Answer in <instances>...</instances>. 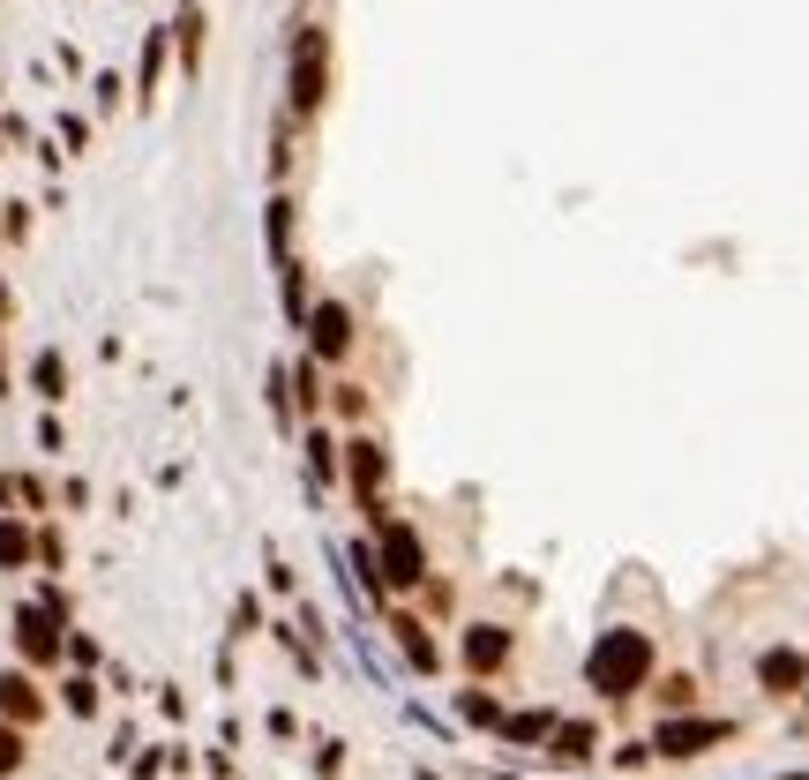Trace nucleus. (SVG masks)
I'll return each instance as SVG.
<instances>
[{"label": "nucleus", "mask_w": 809, "mask_h": 780, "mask_svg": "<svg viewBox=\"0 0 809 780\" xmlns=\"http://www.w3.org/2000/svg\"><path fill=\"white\" fill-rule=\"evenodd\" d=\"M652 683V631L638 623H607L585 653V691H599L607 705H622V698H638Z\"/></svg>", "instance_id": "1"}, {"label": "nucleus", "mask_w": 809, "mask_h": 780, "mask_svg": "<svg viewBox=\"0 0 809 780\" xmlns=\"http://www.w3.org/2000/svg\"><path fill=\"white\" fill-rule=\"evenodd\" d=\"M720 743H734V721L689 705V713H660V728H652V758L689 766V758H705V750H720Z\"/></svg>", "instance_id": "2"}, {"label": "nucleus", "mask_w": 809, "mask_h": 780, "mask_svg": "<svg viewBox=\"0 0 809 780\" xmlns=\"http://www.w3.org/2000/svg\"><path fill=\"white\" fill-rule=\"evenodd\" d=\"M323 90H330V38L315 23H300V38H293V113L300 121L323 105Z\"/></svg>", "instance_id": "3"}, {"label": "nucleus", "mask_w": 809, "mask_h": 780, "mask_svg": "<svg viewBox=\"0 0 809 780\" xmlns=\"http://www.w3.org/2000/svg\"><path fill=\"white\" fill-rule=\"evenodd\" d=\"M517 653V631L510 623H472V631H458V668H465L472 683H487V676H503Z\"/></svg>", "instance_id": "4"}, {"label": "nucleus", "mask_w": 809, "mask_h": 780, "mask_svg": "<svg viewBox=\"0 0 809 780\" xmlns=\"http://www.w3.org/2000/svg\"><path fill=\"white\" fill-rule=\"evenodd\" d=\"M345 480H352V495H360V511H368V519H390V511H383L390 450L375 443V435H352V443H345Z\"/></svg>", "instance_id": "5"}, {"label": "nucleus", "mask_w": 809, "mask_h": 780, "mask_svg": "<svg viewBox=\"0 0 809 780\" xmlns=\"http://www.w3.org/2000/svg\"><path fill=\"white\" fill-rule=\"evenodd\" d=\"M383 525V578H390V593H413V586H427V548H420V533L413 525H397V519H375Z\"/></svg>", "instance_id": "6"}, {"label": "nucleus", "mask_w": 809, "mask_h": 780, "mask_svg": "<svg viewBox=\"0 0 809 780\" xmlns=\"http://www.w3.org/2000/svg\"><path fill=\"white\" fill-rule=\"evenodd\" d=\"M540 758H548L554 773H585L599 758V721H554V736L540 743Z\"/></svg>", "instance_id": "7"}, {"label": "nucleus", "mask_w": 809, "mask_h": 780, "mask_svg": "<svg viewBox=\"0 0 809 780\" xmlns=\"http://www.w3.org/2000/svg\"><path fill=\"white\" fill-rule=\"evenodd\" d=\"M300 331H307V353H315V360H345V353H352V308L345 301H315Z\"/></svg>", "instance_id": "8"}, {"label": "nucleus", "mask_w": 809, "mask_h": 780, "mask_svg": "<svg viewBox=\"0 0 809 780\" xmlns=\"http://www.w3.org/2000/svg\"><path fill=\"white\" fill-rule=\"evenodd\" d=\"M809 683V653L802 646H765L757 653V691L765 698H802Z\"/></svg>", "instance_id": "9"}, {"label": "nucleus", "mask_w": 809, "mask_h": 780, "mask_svg": "<svg viewBox=\"0 0 809 780\" xmlns=\"http://www.w3.org/2000/svg\"><path fill=\"white\" fill-rule=\"evenodd\" d=\"M390 638H397V653H405V668H413V676H442V646L427 638L420 615H390Z\"/></svg>", "instance_id": "10"}, {"label": "nucleus", "mask_w": 809, "mask_h": 780, "mask_svg": "<svg viewBox=\"0 0 809 780\" xmlns=\"http://www.w3.org/2000/svg\"><path fill=\"white\" fill-rule=\"evenodd\" d=\"M554 721H562V713H548V705H525V713H503V728H495V736L510 743V750H540V743L554 736Z\"/></svg>", "instance_id": "11"}, {"label": "nucleus", "mask_w": 809, "mask_h": 780, "mask_svg": "<svg viewBox=\"0 0 809 780\" xmlns=\"http://www.w3.org/2000/svg\"><path fill=\"white\" fill-rule=\"evenodd\" d=\"M458 728H487V736H495V728H503V698L480 691V683L458 691Z\"/></svg>", "instance_id": "12"}, {"label": "nucleus", "mask_w": 809, "mask_h": 780, "mask_svg": "<svg viewBox=\"0 0 809 780\" xmlns=\"http://www.w3.org/2000/svg\"><path fill=\"white\" fill-rule=\"evenodd\" d=\"M352 570H360V593H368V601H383V593H390V578H383V548L352 541Z\"/></svg>", "instance_id": "13"}, {"label": "nucleus", "mask_w": 809, "mask_h": 780, "mask_svg": "<svg viewBox=\"0 0 809 780\" xmlns=\"http://www.w3.org/2000/svg\"><path fill=\"white\" fill-rule=\"evenodd\" d=\"M345 466V450H338V435H323V428H307V473L315 480H338Z\"/></svg>", "instance_id": "14"}, {"label": "nucleus", "mask_w": 809, "mask_h": 780, "mask_svg": "<svg viewBox=\"0 0 809 780\" xmlns=\"http://www.w3.org/2000/svg\"><path fill=\"white\" fill-rule=\"evenodd\" d=\"M652 766V736H630V743H615V773L630 780V773H644Z\"/></svg>", "instance_id": "15"}, {"label": "nucleus", "mask_w": 809, "mask_h": 780, "mask_svg": "<svg viewBox=\"0 0 809 780\" xmlns=\"http://www.w3.org/2000/svg\"><path fill=\"white\" fill-rule=\"evenodd\" d=\"M697 705V676H667L660 683V713H689Z\"/></svg>", "instance_id": "16"}, {"label": "nucleus", "mask_w": 809, "mask_h": 780, "mask_svg": "<svg viewBox=\"0 0 809 780\" xmlns=\"http://www.w3.org/2000/svg\"><path fill=\"white\" fill-rule=\"evenodd\" d=\"M158 76H166V31H150L143 45V98H158Z\"/></svg>", "instance_id": "17"}, {"label": "nucleus", "mask_w": 809, "mask_h": 780, "mask_svg": "<svg viewBox=\"0 0 809 780\" xmlns=\"http://www.w3.org/2000/svg\"><path fill=\"white\" fill-rule=\"evenodd\" d=\"M31 383H38V398H60V383H68V376H60V353H38V360H31Z\"/></svg>", "instance_id": "18"}, {"label": "nucleus", "mask_w": 809, "mask_h": 780, "mask_svg": "<svg viewBox=\"0 0 809 780\" xmlns=\"http://www.w3.org/2000/svg\"><path fill=\"white\" fill-rule=\"evenodd\" d=\"M0 713H38V691H31L23 676H8V683H0Z\"/></svg>", "instance_id": "19"}, {"label": "nucleus", "mask_w": 809, "mask_h": 780, "mask_svg": "<svg viewBox=\"0 0 809 780\" xmlns=\"http://www.w3.org/2000/svg\"><path fill=\"white\" fill-rule=\"evenodd\" d=\"M23 556H31V533L15 519H0V564H23Z\"/></svg>", "instance_id": "20"}, {"label": "nucleus", "mask_w": 809, "mask_h": 780, "mask_svg": "<svg viewBox=\"0 0 809 780\" xmlns=\"http://www.w3.org/2000/svg\"><path fill=\"white\" fill-rule=\"evenodd\" d=\"M285 241H293V203H285V196H278V203H270V248H278V256H285Z\"/></svg>", "instance_id": "21"}, {"label": "nucleus", "mask_w": 809, "mask_h": 780, "mask_svg": "<svg viewBox=\"0 0 809 780\" xmlns=\"http://www.w3.org/2000/svg\"><path fill=\"white\" fill-rule=\"evenodd\" d=\"M293 383H300V405H323V360H307Z\"/></svg>", "instance_id": "22"}, {"label": "nucleus", "mask_w": 809, "mask_h": 780, "mask_svg": "<svg viewBox=\"0 0 809 780\" xmlns=\"http://www.w3.org/2000/svg\"><path fill=\"white\" fill-rule=\"evenodd\" d=\"M315 773H323V780L345 773V743H315Z\"/></svg>", "instance_id": "23"}, {"label": "nucleus", "mask_w": 809, "mask_h": 780, "mask_svg": "<svg viewBox=\"0 0 809 780\" xmlns=\"http://www.w3.org/2000/svg\"><path fill=\"white\" fill-rule=\"evenodd\" d=\"M23 653H38V660L53 653V631H45L38 615H23Z\"/></svg>", "instance_id": "24"}, {"label": "nucleus", "mask_w": 809, "mask_h": 780, "mask_svg": "<svg viewBox=\"0 0 809 780\" xmlns=\"http://www.w3.org/2000/svg\"><path fill=\"white\" fill-rule=\"evenodd\" d=\"M338 413H345V421H360V413H368V390H360V383H338Z\"/></svg>", "instance_id": "25"}, {"label": "nucleus", "mask_w": 809, "mask_h": 780, "mask_svg": "<svg viewBox=\"0 0 809 780\" xmlns=\"http://www.w3.org/2000/svg\"><path fill=\"white\" fill-rule=\"evenodd\" d=\"M15 766H23V743H15L8 728H0V773H15Z\"/></svg>", "instance_id": "26"}, {"label": "nucleus", "mask_w": 809, "mask_h": 780, "mask_svg": "<svg viewBox=\"0 0 809 780\" xmlns=\"http://www.w3.org/2000/svg\"><path fill=\"white\" fill-rule=\"evenodd\" d=\"M772 780H809V766H795V773H772Z\"/></svg>", "instance_id": "27"}, {"label": "nucleus", "mask_w": 809, "mask_h": 780, "mask_svg": "<svg viewBox=\"0 0 809 780\" xmlns=\"http://www.w3.org/2000/svg\"><path fill=\"white\" fill-rule=\"evenodd\" d=\"M802 705H809V683H802Z\"/></svg>", "instance_id": "28"}, {"label": "nucleus", "mask_w": 809, "mask_h": 780, "mask_svg": "<svg viewBox=\"0 0 809 780\" xmlns=\"http://www.w3.org/2000/svg\"><path fill=\"white\" fill-rule=\"evenodd\" d=\"M503 780H517V773H503Z\"/></svg>", "instance_id": "29"}]
</instances>
